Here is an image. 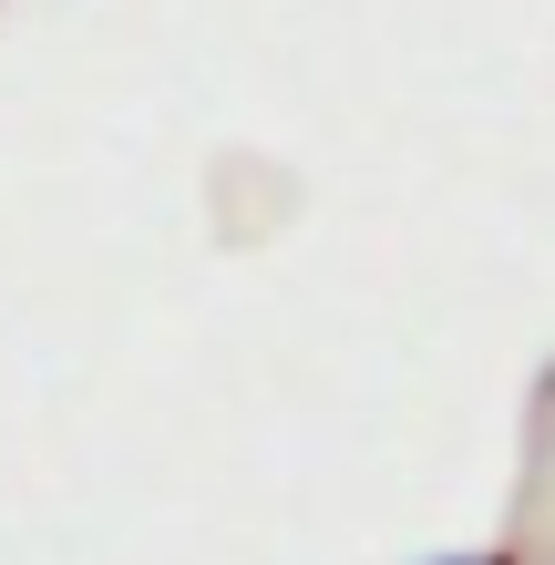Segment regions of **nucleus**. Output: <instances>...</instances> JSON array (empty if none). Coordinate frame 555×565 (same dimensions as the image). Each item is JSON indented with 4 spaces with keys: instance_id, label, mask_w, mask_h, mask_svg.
Segmentation results:
<instances>
[{
    "instance_id": "f257e3e1",
    "label": "nucleus",
    "mask_w": 555,
    "mask_h": 565,
    "mask_svg": "<svg viewBox=\"0 0 555 565\" xmlns=\"http://www.w3.org/2000/svg\"><path fill=\"white\" fill-rule=\"evenodd\" d=\"M442 565H494V555H442Z\"/></svg>"
}]
</instances>
